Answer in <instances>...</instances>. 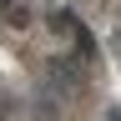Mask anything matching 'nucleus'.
<instances>
[{"mask_svg": "<svg viewBox=\"0 0 121 121\" xmlns=\"http://www.w3.org/2000/svg\"><path fill=\"white\" fill-rule=\"evenodd\" d=\"M106 45L81 10L0 0V121H96Z\"/></svg>", "mask_w": 121, "mask_h": 121, "instance_id": "obj_1", "label": "nucleus"}, {"mask_svg": "<svg viewBox=\"0 0 121 121\" xmlns=\"http://www.w3.org/2000/svg\"><path fill=\"white\" fill-rule=\"evenodd\" d=\"M71 5L91 20V30L106 45V60L121 71V0H71Z\"/></svg>", "mask_w": 121, "mask_h": 121, "instance_id": "obj_2", "label": "nucleus"}]
</instances>
